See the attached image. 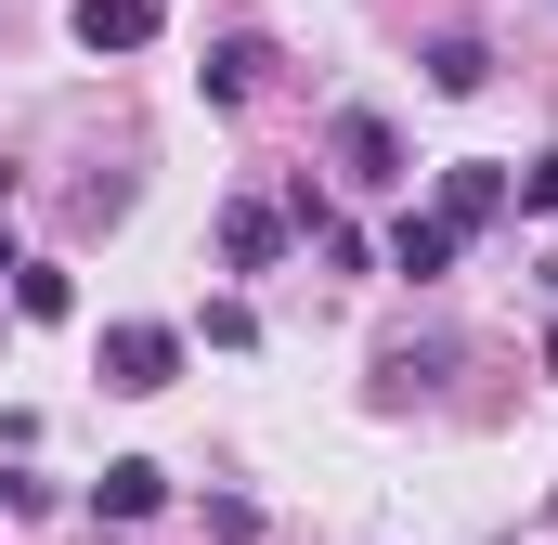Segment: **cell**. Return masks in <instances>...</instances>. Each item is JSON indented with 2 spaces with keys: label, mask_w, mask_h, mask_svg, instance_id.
I'll return each instance as SVG.
<instances>
[{
  "label": "cell",
  "mask_w": 558,
  "mask_h": 545,
  "mask_svg": "<svg viewBox=\"0 0 558 545\" xmlns=\"http://www.w3.org/2000/svg\"><path fill=\"white\" fill-rule=\"evenodd\" d=\"M260 78H274V39H208V65H195V92H208V105H247Z\"/></svg>",
  "instance_id": "cell-8"
},
{
  "label": "cell",
  "mask_w": 558,
  "mask_h": 545,
  "mask_svg": "<svg viewBox=\"0 0 558 545\" xmlns=\"http://www.w3.org/2000/svg\"><path fill=\"white\" fill-rule=\"evenodd\" d=\"M65 26H78V52H143L169 26V0H65Z\"/></svg>",
  "instance_id": "cell-4"
},
{
  "label": "cell",
  "mask_w": 558,
  "mask_h": 545,
  "mask_svg": "<svg viewBox=\"0 0 558 545\" xmlns=\"http://www.w3.org/2000/svg\"><path fill=\"white\" fill-rule=\"evenodd\" d=\"M13 312H26V325H65V312H78V272L65 261H13Z\"/></svg>",
  "instance_id": "cell-9"
},
{
  "label": "cell",
  "mask_w": 558,
  "mask_h": 545,
  "mask_svg": "<svg viewBox=\"0 0 558 545\" xmlns=\"http://www.w3.org/2000/svg\"><path fill=\"white\" fill-rule=\"evenodd\" d=\"M428 208H441V221H454V234H494V221H507V169H494V156H454V169H441V195H428Z\"/></svg>",
  "instance_id": "cell-3"
},
{
  "label": "cell",
  "mask_w": 558,
  "mask_h": 545,
  "mask_svg": "<svg viewBox=\"0 0 558 545\" xmlns=\"http://www.w3.org/2000/svg\"><path fill=\"white\" fill-rule=\"evenodd\" d=\"M454 247H468V234H454L441 208H403V221H390V272H403V286H441Z\"/></svg>",
  "instance_id": "cell-5"
},
{
  "label": "cell",
  "mask_w": 558,
  "mask_h": 545,
  "mask_svg": "<svg viewBox=\"0 0 558 545\" xmlns=\"http://www.w3.org/2000/svg\"><path fill=\"white\" fill-rule=\"evenodd\" d=\"M507 208H520V221H558V156H533V169H507Z\"/></svg>",
  "instance_id": "cell-12"
},
{
  "label": "cell",
  "mask_w": 558,
  "mask_h": 545,
  "mask_svg": "<svg viewBox=\"0 0 558 545\" xmlns=\"http://www.w3.org/2000/svg\"><path fill=\"white\" fill-rule=\"evenodd\" d=\"M0 272H13V234H0Z\"/></svg>",
  "instance_id": "cell-13"
},
{
  "label": "cell",
  "mask_w": 558,
  "mask_h": 545,
  "mask_svg": "<svg viewBox=\"0 0 558 545\" xmlns=\"http://www.w3.org/2000/svg\"><path fill=\"white\" fill-rule=\"evenodd\" d=\"M325 156H338L351 195H403V182H416V156H403V131H390L377 105H338V118H325Z\"/></svg>",
  "instance_id": "cell-1"
},
{
  "label": "cell",
  "mask_w": 558,
  "mask_h": 545,
  "mask_svg": "<svg viewBox=\"0 0 558 545\" xmlns=\"http://www.w3.org/2000/svg\"><path fill=\"white\" fill-rule=\"evenodd\" d=\"M441 364H454V351H441V338H390V351H377V377H390V390H428V377H441Z\"/></svg>",
  "instance_id": "cell-11"
},
{
  "label": "cell",
  "mask_w": 558,
  "mask_h": 545,
  "mask_svg": "<svg viewBox=\"0 0 558 545\" xmlns=\"http://www.w3.org/2000/svg\"><path fill=\"white\" fill-rule=\"evenodd\" d=\"M481 78H494L481 39H428V92H481Z\"/></svg>",
  "instance_id": "cell-10"
},
{
  "label": "cell",
  "mask_w": 558,
  "mask_h": 545,
  "mask_svg": "<svg viewBox=\"0 0 558 545\" xmlns=\"http://www.w3.org/2000/svg\"><path fill=\"white\" fill-rule=\"evenodd\" d=\"M274 261H286V208L234 195V208H221V272H274Z\"/></svg>",
  "instance_id": "cell-6"
},
{
  "label": "cell",
  "mask_w": 558,
  "mask_h": 545,
  "mask_svg": "<svg viewBox=\"0 0 558 545\" xmlns=\"http://www.w3.org/2000/svg\"><path fill=\"white\" fill-rule=\"evenodd\" d=\"M156 507H169V468H156V455H118V468L92 481V520H156Z\"/></svg>",
  "instance_id": "cell-7"
},
{
  "label": "cell",
  "mask_w": 558,
  "mask_h": 545,
  "mask_svg": "<svg viewBox=\"0 0 558 545\" xmlns=\"http://www.w3.org/2000/svg\"><path fill=\"white\" fill-rule=\"evenodd\" d=\"M92 364H105V390H131V403H156V390H169V377H182V325H105V351H92Z\"/></svg>",
  "instance_id": "cell-2"
}]
</instances>
